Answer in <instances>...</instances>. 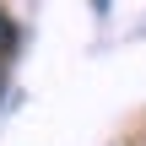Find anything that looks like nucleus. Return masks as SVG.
Segmentation results:
<instances>
[{"label":"nucleus","instance_id":"nucleus-1","mask_svg":"<svg viewBox=\"0 0 146 146\" xmlns=\"http://www.w3.org/2000/svg\"><path fill=\"white\" fill-rule=\"evenodd\" d=\"M16 43V22H11V11L0 5V60H5V49Z\"/></svg>","mask_w":146,"mask_h":146},{"label":"nucleus","instance_id":"nucleus-2","mask_svg":"<svg viewBox=\"0 0 146 146\" xmlns=\"http://www.w3.org/2000/svg\"><path fill=\"white\" fill-rule=\"evenodd\" d=\"M0 98H5V65H0Z\"/></svg>","mask_w":146,"mask_h":146}]
</instances>
